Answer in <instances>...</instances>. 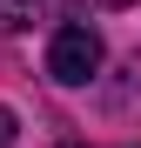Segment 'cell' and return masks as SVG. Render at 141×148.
I'll return each mask as SVG.
<instances>
[{
	"instance_id": "7a4b0ae2",
	"label": "cell",
	"mask_w": 141,
	"mask_h": 148,
	"mask_svg": "<svg viewBox=\"0 0 141 148\" xmlns=\"http://www.w3.org/2000/svg\"><path fill=\"white\" fill-rule=\"evenodd\" d=\"M34 7H40V0H0V34H20L34 20Z\"/></svg>"
},
{
	"instance_id": "3957f363",
	"label": "cell",
	"mask_w": 141,
	"mask_h": 148,
	"mask_svg": "<svg viewBox=\"0 0 141 148\" xmlns=\"http://www.w3.org/2000/svg\"><path fill=\"white\" fill-rule=\"evenodd\" d=\"M14 135H20V121H14V108H0V148H7Z\"/></svg>"
},
{
	"instance_id": "5b68a950",
	"label": "cell",
	"mask_w": 141,
	"mask_h": 148,
	"mask_svg": "<svg viewBox=\"0 0 141 148\" xmlns=\"http://www.w3.org/2000/svg\"><path fill=\"white\" fill-rule=\"evenodd\" d=\"M67 148H74V141H67Z\"/></svg>"
},
{
	"instance_id": "6da1fadb",
	"label": "cell",
	"mask_w": 141,
	"mask_h": 148,
	"mask_svg": "<svg viewBox=\"0 0 141 148\" xmlns=\"http://www.w3.org/2000/svg\"><path fill=\"white\" fill-rule=\"evenodd\" d=\"M47 74H54L61 88H81L101 74V34L87 27V20H67V27L54 34V47H47Z\"/></svg>"
},
{
	"instance_id": "277c9868",
	"label": "cell",
	"mask_w": 141,
	"mask_h": 148,
	"mask_svg": "<svg viewBox=\"0 0 141 148\" xmlns=\"http://www.w3.org/2000/svg\"><path fill=\"white\" fill-rule=\"evenodd\" d=\"M101 7H141V0H101Z\"/></svg>"
}]
</instances>
